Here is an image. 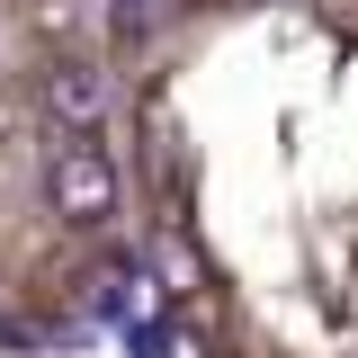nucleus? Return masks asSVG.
Masks as SVG:
<instances>
[{
  "mask_svg": "<svg viewBox=\"0 0 358 358\" xmlns=\"http://www.w3.org/2000/svg\"><path fill=\"white\" fill-rule=\"evenodd\" d=\"M268 81L233 126L134 54V197L197 358H358V18L350 0H215Z\"/></svg>",
  "mask_w": 358,
  "mask_h": 358,
  "instance_id": "f257e3e1",
  "label": "nucleus"
},
{
  "mask_svg": "<svg viewBox=\"0 0 358 358\" xmlns=\"http://www.w3.org/2000/svg\"><path fill=\"white\" fill-rule=\"evenodd\" d=\"M90 0H0V331L90 322L126 287V171L108 152Z\"/></svg>",
  "mask_w": 358,
  "mask_h": 358,
  "instance_id": "f03ea898",
  "label": "nucleus"
}]
</instances>
